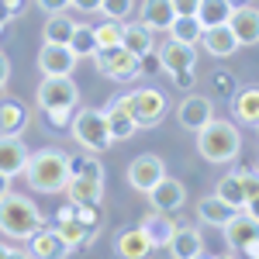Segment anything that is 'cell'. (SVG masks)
I'll use <instances>...</instances> for the list:
<instances>
[{
    "instance_id": "obj_1",
    "label": "cell",
    "mask_w": 259,
    "mask_h": 259,
    "mask_svg": "<svg viewBox=\"0 0 259 259\" xmlns=\"http://www.w3.org/2000/svg\"><path fill=\"white\" fill-rule=\"evenodd\" d=\"M21 177H24V183L31 190H38V194H62L66 183H69V156L62 149H56V145L38 149V152L28 156Z\"/></svg>"
},
{
    "instance_id": "obj_2",
    "label": "cell",
    "mask_w": 259,
    "mask_h": 259,
    "mask_svg": "<svg viewBox=\"0 0 259 259\" xmlns=\"http://www.w3.org/2000/svg\"><path fill=\"white\" fill-rule=\"evenodd\" d=\"M197 152H200V159L211 162V166H225V162L239 159V152H242L239 124L225 118H211L197 132Z\"/></svg>"
},
{
    "instance_id": "obj_3",
    "label": "cell",
    "mask_w": 259,
    "mask_h": 259,
    "mask_svg": "<svg viewBox=\"0 0 259 259\" xmlns=\"http://www.w3.org/2000/svg\"><path fill=\"white\" fill-rule=\"evenodd\" d=\"M41 225V211L38 204L24 194H4L0 197V232L14 242H24L38 232Z\"/></svg>"
},
{
    "instance_id": "obj_4",
    "label": "cell",
    "mask_w": 259,
    "mask_h": 259,
    "mask_svg": "<svg viewBox=\"0 0 259 259\" xmlns=\"http://www.w3.org/2000/svg\"><path fill=\"white\" fill-rule=\"evenodd\" d=\"M73 139L80 142L87 152H104V149H111L114 142H111V132H107V118H104V111L100 107H83L76 111V118H73Z\"/></svg>"
},
{
    "instance_id": "obj_5",
    "label": "cell",
    "mask_w": 259,
    "mask_h": 259,
    "mask_svg": "<svg viewBox=\"0 0 259 259\" xmlns=\"http://www.w3.org/2000/svg\"><path fill=\"white\" fill-rule=\"evenodd\" d=\"M128 107H132V118H135L139 128H156V124L166 118V111H169L166 94L156 90V87H139V90H132V94H128Z\"/></svg>"
},
{
    "instance_id": "obj_6",
    "label": "cell",
    "mask_w": 259,
    "mask_h": 259,
    "mask_svg": "<svg viewBox=\"0 0 259 259\" xmlns=\"http://www.w3.org/2000/svg\"><path fill=\"white\" fill-rule=\"evenodd\" d=\"M94 66L100 69V76L118 83H132L139 76V56H132L124 45H114V49H97L94 52Z\"/></svg>"
},
{
    "instance_id": "obj_7",
    "label": "cell",
    "mask_w": 259,
    "mask_h": 259,
    "mask_svg": "<svg viewBox=\"0 0 259 259\" xmlns=\"http://www.w3.org/2000/svg\"><path fill=\"white\" fill-rule=\"evenodd\" d=\"M35 104L41 111H56V107H76L80 104V87L73 83V76H45L35 90Z\"/></svg>"
},
{
    "instance_id": "obj_8",
    "label": "cell",
    "mask_w": 259,
    "mask_h": 259,
    "mask_svg": "<svg viewBox=\"0 0 259 259\" xmlns=\"http://www.w3.org/2000/svg\"><path fill=\"white\" fill-rule=\"evenodd\" d=\"M162 177H166V162L159 156H152V152H145V156L128 162V187L139 190V194H149Z\"/></svg>"
},
{
    "instance_id": "obj_9",
    "label": "cell",
    "mask_w": 259,
    "mask_h": 259,
    "mask_svg": "<svg viewBox=\"0 0 259 259\" xmlns=\"http://www.w3.org/2000/svg\"><path fill=\"white\" fill-rule=\"evenodd\" d=\"M104 118H107V132H111V142H128L135 139L139 124L132 118V107H128V94L114 97L107 107H104Z\"/></svg>"
},
{
    "instance_id": "obj_10",
    "label": "cell",
    "mask_w": 259,
    "mask_h": 259,
    "mask_svg": "<svg viewBox=\"0 0 259 259\" xmlns=\"http://www.w3.org/2000/svg\"><path fill=\"white\" fill-rule=\"evenodd\" d=\"M56 232L66 239V245H69V249H87V245L94 242V235H97V228H87V225L76 218L73 204L59 207V214H56Z\"/></svg>"
},
{
    "instance_id": "obj_11",
    "label": "cell",
    "mask_w": 259,
    "mask_h": 259,
    "mask_svg": "<svg viewBox=\"0 0 259 259\" xmlns=\"http://www.w3.org/2000/svg\"><path fill=\"white\" fill-rule=\"evenodd\" d=\"M76 62L80 59L73 56L69 45H49V41H41V52H38L41 76H73Z\"/></svg>"
},
{
    "instance_id": "obj_12",
    "label": "cell",
    "mask_w": 259,
    "mask_h": 259,
    "mask_svg": "<svg viewBox=\"0 0 259 259\" xmlns=\"http://www.w3.org/2000/svg\"><path fill=\"white\" fill-rule=\"evenodd\" d=\"M211 118H214V104H211V97L190 94V97H183L177 104V121H180V128H187V132H200Z\"/></svg>"
},
{
    "instance_id": "obj_13",
    "label": "cell",
    "mask_w": 259,
    "mask_h": 259,
    "mask_svg": "<svg viewBox=\"0 0 259 259\" xmlns=\"http://www.w3.org/2000/svg\"><path fill=\"white\" fill-rule=\"evenodd\" d=\"M28 249H31L28 252L31 259H69V252H73L59 232L56 228H45V225L28 239Z\"/></svg>"
},
{
    "instance_id": "obj_14",
    "label": "cell",
    "mask_w": 259,
    "mask_h": 259,
    "mask_svg": "<svg viewBox=\"0 0 259 259\" xmlns=\"http://www.w3.org/2000/svg\"><path fill=\"white\" fill-rule=\"evenodd\" d=\"M149 204H152V211H162V214H173V211H180L183 207V200H187V190H183V183L173 177H162L149 194Z\"/></svg>"
},
{
    "instance_id": "obj_15",
    "label": "cell",
    "mask_w": 259,
    "mask_h": 259,
    "mask_svg": "<svg viewBox=\"0 0 259 259\" xmlns=\"http://www.w3.org/2000/svg\"><path fill=\"white\" fill-rule=\"evenodd\" d=\"M156 56H159L162 69L173 76V73H183V69H194V66H197V45H183V41L166 38Z\"/></svg>"
},
{
    "instance_id": "obj_16",
    "label": "cell",
    "mask_w": 259,
    "mask_h": 259,
    "mask_svg": "<svg viewBox=\"0 0 259 259\" xmlns=\"http://www.w3.org/2000/svg\"><path fill=\"white\" fill-rule=\"evenodd\" d=\"M166 249H169L173 259H197V256H204V235L194 225H177L169 242H166Z\"/></svg>"
},
{
    "instance_id": "obj_17",
    "label": "cell",
    "mask_w": 259,
    "mask_h": 259,
    "mask_svg": "<svg viewBox=\"0 0 259 259\" xmlns=\"http://www.w3.org/2000/svg\"><path fill=\"white\" fill-rule=\"evenodd\" d=\"M28 156H31V149L24 145L21 135H0V173L4 177H21Z\"/></svg>"
},
{
    "instance_id": "obj_18",
    "label": "cell",
    "mask_w": 259,
    "mask_h": 259,
    "mask_svg": "<svg viewBox=\"0 0 259 259\" xmlns=\"http://www.w3.org/2000/svg\"><path fill=\"white\" fill-rule=\"evenodd\" d=\"M197 45L207 52V56H211V59H228V56H235V52H239V38L232 35V28H228V24L204 28Z\"/></svg>"
},
{
    "instance_id": "obj_19",
    "label": "cell",
    "mask_w": 259,
    "mask_h": 259,
    "mask_svg": "<svg viewBox=\"0 0 259 259\" xmlns=\"http://www.w3.org/2000/svg\"><path fill=\"white\" fill-rule=\"evenodd\" d=\"M228 28L239 38V45H259V7H252V4L235 7L228 18Z\"/></svg>"
},
{
    "instance_id": "obj_20",
    "label": "cell",
    "mask_w": 259,
    "mask_h": 259,
    "mask_svg": "<svg viewBox=\"0 0 259 259\" xmlns=\"http://www.w3.org/2000/svg\"><path fill=\"white\" fill-rule=\"evenodd\" d=\"M225 242H228V249L245 252L249 245H256V242H259V221H252L245 211H239L235 218L225 225Z\"/></svg>"
},
{
    "instance_id": "obj_21",
    "label": "cell",
    "mask_w": 259,
    "mask_h": 259,
    "mask_svg": "<svg viewBox=\"0 0 259 259\" xmlns=\"http://www.w3.org/2000/svg\"><path fill=\"white\" fill-rule=\"evenodd\" d=\"M114 252H118V259H149V256H152V242H149V235L135 225V228L118 232V239H114Z\"/></svg>"
},
{
    "instance_id": "obj_22",
    "label": "cell",
    "mask_w": 259,
    "mask_h": 259,
    "mask_svg": "<svg viewBox=\"0 0 259 259\" xmlns=\"http://www.w3.org/2000/svg\"><path fill=\"white\" fill-rule=\"evenodd\" d=\"M177 18L173 11V0H142L139 7V21L149 31H169V24Z\"/></svg>"
},
{
    "instance_id": "obj_23",
    "label": "cell",
    "mask_w": 259,
    "mask_h": 259,
    "mask_svg": "<svg viewBox=\"0 0 259 259\" xmlns=\"http://www.w3.org/2000/svg\"><path fill=\"white\" fill-rule=\"evenodd\" d=\"M232 114L235 124H259V87H242L232 97Z\"/></svg>"
},
{
    "instance_id": "obj_24",
    "label": "cell",
    "mask_w": 259,
    "mask_h": 259,
    "mask_svg": "<svg viewBox=\"0 0 259 259\" xmlns=\"http://www.w3.org/2000/svg\"><path fill=\"white\" fill-rule=\"evenodd\" d=\"M239 214V207H232V204H225L218 194H211V197H204L197 204V218L204 225H211V228H225L228 221Z\"/></svg>"
},
{
    "instance_id": "obj_25",
    "label": "cell",
    "mask_w": 259,
    "mask_h": 259,
    "mask_svg": "<svg viewBox=\"0 0 259 259\" xmlns=\"http://www.w3.org/2000/svg\"><path fill=\"white\" fill-rule=\"evenodd\" d=\"M121 45H124L132 56H145V52L156 49V35H152L142 21H128V24H121Z\"/></svg>"
},
{
    "instance_id": "obj_26",
    "label": "cell",
    "mask_w": 259,
    "mask_h": 259,
    "mask_svg": "<svg viewBox=\"0 0 259 259\" xmlns=\"http://www.w3.org/2000/svg\"><path fill=\"white\" fill-rule=\"evenodd\" d=\"M139 228L149 235L152 249H159V245H166V242H169L173 228H177V221H169V214H162V211H149V214L139 221Z\"/></svg>"
},
{
    "instance_id": "obj_27",
    "label": "cell",
    "mask_w": 259,
    "mask_h": 259,
    "mask_svg": "<svg viewBox=\"0 0 259 259\" xmlns=\"http://www.w3.org/2000/svg\"><path fill=\"white\" fill-rule=\"evenodd\" d=\"M28 128V107L21 100H0V135H21Z\"/></svg>"
},
{
    "instance_id": "obj_28",
    "label": "cell",
    "mask_w": 259,
    "mask_h": 259,
    "mask_svg": "<svg viewBox=\"0 0 259 259\" xmlns=\"http://www.w3.org/2000/svg\"><path fill=\"white\" fill-rule=\"evenodd\" d=\"M66 194L73 197V204H100L104 197V180H83V177H69Z\"/></svg>"
},
{
    "instance_id": "obj_29",
    "label": "cell",
    "mask_w": 259,
    "mask_h": 259,
    "mask_svg": "<svg viewBox=\"0 0 259 259\" xmlns=\"http://www.w3.org/2000/svg\"><path fill=\"white\" fill-rule=\"evenodd\" d=\"M76 24H80V21L66 18V14H49L45 28H41V38L49 41V45H69L73 31H76Z\"/></svg>"
},
{
    "instance_id": "obj_30",
    "label": "cell",
    "mask_w": 259,
    "mask_h": 259,
    "mask_svg": "<svg viewBox=\"0 0 259 259\" xmlns=\"http://www.w3.org/2000/svg\"><path fill=\"white\" fill-rule=\"evenodd\" d=\"M232 11H235V7H232L228 0H200L194 18L200 21V28H214V24H228Z\"/></svg>"
},
{
    "instance_id": "obj_31",
    "label": "cell",
    "mask_w": 259,
    "mask_h": 259,
    "mask_svg": "<svg viewBox=\"0 0 259 259\" xmlns=\"http://www.w3.org/2000/svg\"><path fill=\"white\" fill-rule=\"evenodd\" d=\"M200 31H204V28H200L197 18H173V24H169V38L183 41V45H197Z\"/></svg>"
},
{
    "instance_id": "obj_32",
    "label": "cell",
    "mask_w": 259,
    "mask_h": 259,
    "mask_svg": "<svg viewBox=\"0 0 259 259\" xmlns=\"http://www.w3.org/2000/svg\"><path fill=\"white\" fill-rule=\"evenodd\" d=\"M214 194H218L225 204H232V207H239L245 204V197H242V183H239V169L235 173H225V177L218 180V187H214Z\"/></svg>"
},
{
    "instance_id": "obj_33",
    "label": "cell",
    "mask_w": 259,
    "mask_h": 259,
    "mask_svg": "<svg viewBox=\"0 0 259 259\" xmlns=\"http://www.w3.org/2000/svg\"><path fill=\"white\" fill-rule=\"evenodd\" d=\"M69 49H73L76 59H80V56H94V52H97L94 28H90V24H76V31H73V38H69Z\"/></svg>"
},
{
    "instance_id": "obj_34",
    "label": "cell",
    "mask_w": 259,
    "mask_h": 259,
    "mask_svg": "<svg viewBox=\"0 0 259 259\" xmlns=\"http://www.w3.org/2000/svg\"><path fill=\"white\" fill-rule=\"evenodd\" d=\"M69 177H83V180H104V166L94 156H80V159H69Z\"/></svg>"
},
{
    "instance_id": "obj_35",
    "label": "cell",
    "mask_w": 259,
    "mask_h": 259,
    "mask_svg": "<svg viewBox=\"0 0 259 259\" xmlns=\"http://www.w3.org/2000/svg\"><path fill=\"white\" fill-rule=\"evenodd\" d=\"M100 14L107 21H124V18H132V11H135V0H100V7H97Z\"/></svg>"
},
{
    "instance_id": "obj_36",
    "label": "cell",
    "mask_w": 259,
    "mask_h": 259,
    "mask_svg": "<svg viewBox=\"0 0 259 259\" xmlns=\"http://www.w3.org/2000/svg\"><path fill=\"white\" fill-rule=\"evenodd\" d=\"M94 38H97V49L121 45V21H104L100 28H94Z\"/></svg>"
},
{
    "instance_id": "obj_37",
    "label": "cell",
    "mask_w": 259,
    "mask_h": 259,
    "mask_svg": "<svg viewBox=\"0 0 259 259\" xmlns=\"http://www.w3.org/2000/svg\"><path fill=\"white\" fill-rule=\"evenodd\" d=\"M211 90H214V97L232 100V97H235V90H239V83H235V76H232V73H214Z\"/></svg>"
},
{
    "instance_id": "obj_38",
    "label": "cell",
    "mask_w": 259,
    "mask_h": 259,
    "mask_svg": "<svg viewBox=\"0 0 259 259\" xmlns=\"http://www.w3.org/2000/svg\"><path fill=\"white\" fill-rule=\"evenodd\" d=\"M239 183H242V197H256L259 194V173L256 169H239Z\"/></svg>"
},
{
    "instance_id": "obj_39",
    "label": "cell",
    "mask_w": 259,
    "mask_h": 259,
    "mask_svg": "<svg viewBox=\"0 0 259 259\" xmlns=\"http://www.w3.org/2000/svg\"><path fill=\"white\" fill-rule=\"evenodd\" d=\"M162 69V62L156 52H145V56H139V76H156Z\"/></svg>"
},
{
    "instance_id": "obj_40",
    "label": "cell",
    "mask_w": 259,
    "mask_h": 259,
    "mask_svg": "<svg viewBox=\"0 0 259 259\" xmlns=\"http://www.w3.org/2000/svg\"><path fill=\"white\" fill-rule=\"evenodd\" d=\"M45 118H49L52 128H69L73 124V111L69 107H56V111H45Z\"/></svg>"
},
{
    "instance_id": "obj_41",
    "label": "cell",
    "mask_w": 259,
    "mask_h": 259,
    "mask_svg": "<svg viewBox=\"0 0 259 259\" xmlns=\"http://www.w3.org/2000/svg\"><path fill=\"white\" fill-rule=\"evenodd\" d=\"M197 4L200 0H173V11H177V18H194L197 14Z\"/></svg>"
},
{
    "instance_id": "obj_42",
    "label": "cell",
    "mask_w": 259,
    "mask_h": 259,
    "mask_svg": "<svg viewBox=\"0 0 259 259\" xmlns=\"http://www.w3.org/2000/svg\"><path fill=\"white\" fill-rule=\"evenodd\" d=\"M73 0H38V7L45 14H66V7H69Z\"/></svg>"
},
{
    "instance_id": "obj_43",
    "label": "cell",
    "mask_w": 259,
    "mask_h": 259,
    "mask_svg": "<svg viewBox=\"0 0 259 259\" xmlns=\"http://www.w3.org/2000/svg\"><path fill=\"white\" fill-rule=\"evenodd\" d=\"M7 76H11V59H7V52L0 49V100H4V90H7Z\"/></svg>"
},
{
    "instance_id": "obj_44",
    "label": "cell",
    "mask_w": 259,
    "mask_h": 259,
    "mask_svg": "<svg viewBox=\"0 0 259 259\" xmlns=\"http://www.w3.org/2000/svg\"><path fill=\"white\" fill-rule=\"evenodd\" d=\"M194 69H183V73H173V87H180V90H190L194 87Z\"/></svg>"
},
{
    "instance_id": "obj_45",
    "label": "cell",
    "mask_w": 259,
    "mask_h": 259,
    "mask_svg": "<svg viewBox=\"0 0 259 259\" xmlns=\"http://www.w3.org/2000/svg\"><path fill=\"white\" fill-rule=\"evenodd\" d=\"M242 211H245V214H249L252 221H259V194H256V197H249V200H245V204H242Z\"/></svg>"
},
{
    "instance_id": "obj_46",
    "label": "cell",
    "mask_w": 259,
    "mask_h": 259,
    "mask_svg": "<svg viewBox=\"0 0 259 259\" xmlns=\"http://www.w3.org/2000/svg\"><path fill=\"white\" fill-rule=\"evenodd\" d=\"M73 7H76V11H83V14H94V11L100 7V0H73Z\"/></svg>"
},
{
    "instance_id": "obj_47",
    "label": "cell",
    "mask_w": 259,
    "mask_h": 259,
    "mask_svg": "<svg viewBox=\"0 0 259 259\" xmlns=\"http://www.w3.org/2000/svg\"><path fill=\"white\" fill-rule=\"evenodd\" d=\"M11 18H14V7H11L7 0H0V24H7Z\"/></svg>"
},
{
    "instance_id": "obj_48",
    "label": "cell",
    "mask_w": 259,
    "mask_h": 259,
    "mask_svg": "<svg viewBox=\"0 0 259 259\" xmlns=\"http://www.w3.org/2000/svg\"><path fill=\"white\" fill-rule=\"evenodd\" d=\"M4 194H11V177L0 173V197H4Z\"/></svg>"
},
{
    "instance_id": "obj_49",
    "label": "cell",
    "mask_w": 259,
    "mask_h": 259,
    "mask_svg": "<svg viewBox=\"0 0 259 259\" xmlns=\"http://www.w3.org/2000/svg\"><path fill=\"white\" fill-rule=\"evenodd\" d=\"M7 259H31V256H28L24 249H11V252H7Z\"/></svg>"
},
{
    "instance_id": "obj_50",
    "label": "cell",
    "mask_w": 259,
    "mask_h": 259,
    "mask_svg": "<svg viewBox=\"0 0 259 259\" xmlns=\"http://www.w3.org/2000/svg\"><path fill=\"white\" fill-rule=\"evenodd\" d=\"M7 252H11V245H7V242H0V259H7Z\"/></svg>"
},
{
    "instance_id": "obj_51",
    "label": "cell",
    "mask_w": 259,
    "mask_h": 259,
    "mask_svg": "<svg viewBox=\"0 0 259 259\" xmlns=\"http://www.w3.org/2000/svg\"><path fill=\"white\" fill-rule=\"evenodd\" d=\"M228 4H232V7H242V4H249V0H228Z\"/></svg>"
},
{
    "instance_id": "obj_52",
    "label": "cell",
    "mask_w": 259,
    "mask_h": 259,
    "mask_svg": "<svg viewBox=\"0 0 259 259\" xmlns=\"http://www.w3.org/2000/svg\"><path fill=\"white\" fill-rule=\"evenodd\" d=\"M7 4H11V7H14V11H21V0H7Z\"/></svg>"
},
{
    "instance_id": "obj_53",
    "label": "cell",
    "mask_w": 259,
    "mask_h": 259,
    "mask_svg": "<svg viewBox=\"0 0 259 259\" xmlns=\"http://www.w3.org/2000/svg\"><path fill=\"white\" fill-rule=\"evenodd\" d=\"M214 259H235V256H232V252H225V256H214Z\"/></svg>"
},
{
    "instance_id": "obj_54",
    "label": "cell",
    "mask_w": 259,
    "mask_h": 259,
    "mask_svg": "<svg viewBox=\"0 0 259 259\" xmlns=\"http://www.w3.org/2000/svg\"><path fill=\"white\" fill-rule=\"evenodd\" d=\"M4 28H7V24H0V35H4Z\"/></svg>"
},
{
    "instance_id": "obj_55",
    "label": "cell",
    "mask_w": 259,
    "mask_h": 259,
    "mask_svg": "<svg viewBox=\"0 0 259 259\" xmlns=\"http://www.w3.org/2000/svg\"><path fill=\"white\" fill-rule=\"evenodd\" d=\"M256 173H259V159H256Z\"/></svg>"
},
{
    "instance_id": "obj_56",
    "label": "cell",
    "mask_w": 259,
    "mask_h": 259,
    "mask_svg": "<svg viewBox=\"0 0 259 259\" xmlns=\"http://www.w3.org/2000/svg\"><path fill=\"white\" fill-rule=\"evenodd\" d=\"M197 259H207V256H197Z\"/></svg>"
},
{
    "instance_id": "obj_57",
    "label": "cell",
    "mask_w": 259,
    "mask_h": 259,
    "mask_svg": "<svg viewBox=\"0 0 259 259\" xmlns=\"http://www.w3.org/2000/svg\"><path fill=\"white\" fill-rule=\"evenodd\" d=\"M256 132H259V124H256Z\"/></svg>"
},
{
    "instance_id": "obj_58",
    "label": "cell",
    "mask_w": 259,
    "mask_h": 259,
    "mask_svg": "<svg viewBox=\"0 0 259 259\" xmlns=\"http://www.w3.org/2000/svg\"><path fill=\"white\" fill-rule=\"evenodd\" d=\"M256 259H259V256H256Z\"/></svg>"
}]
</instances>
